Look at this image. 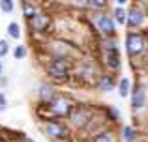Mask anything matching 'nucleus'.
I'll return each instance as SVG.
<instances>
[{
  "label": "nucleus",
  "instance_id": "obj_1",
  "mask_svg": "<svg viewBox=\"0 0 148 142\" xmlns=\"http://www.w3.org/2000/svg\"><path fill=\"white\" fill-rule=\"evenodd\" d=\"M45 75L51 80V84H66L71 79V71H73V60L69 58H51L45 62Z\"/></svg>",
  "mask_w": 148,
  "mask_h": 142
},
{
  "label": "nucleus",
  "instance_id": "obj_2",
  "mask_svg": "<svg viewBox=\"0 0 148 142\" xmlns=\"http://www.w3.org/2000/svg\"><path fill=\"white\" fill-rule=\"evenodd\" d=\"M40 105H41L43 120H47V118H60V120H64V118L69 114L73 103L69 101L66 95H62V94H58V92H56V94H54L47 103H40Z\"/></svg>",
  "mask_w": 148,
  "mask_h": 142
},
{
  "label": "nucleus",
  "instance_id": "obj_3",
  "mask_svg": "<svg viewBox=\"0 0 148 142\" xmlns=\"http://www.w3.org/2000/svg\"><path fill=\"white\" fill-rule=\"evenodd\" d=\"M66 120L69 122L68 127L84 129L92 120H94V114H92V110L88 109V107H84V105H73L71 110H69V114L66 116Z\"/></svg>",
  "mask_w": 148,
  "mask_h": 142
},
{
  "label": "nucleus",
  "instance_id": "obj_4",
  "mask_svg": "<svg viewBox=\"0 0 148 142\" xmlns=\"http://www.w3.org/2000/svg\"><path fill=\"white\" fill-rule=\"evenodd\" d=\"M71 77H75L77 82L84 84V86H94L96 77H98V71H96V66L88 60H83L79 64H73V71Z\"/></svg>",
  "mask_w": 148,
  "mask_h": 142
},
{
  "label": "nucleus",
  "instance_id": "obj_5",
  "mask_svg": "<svg viewBox=\"0 0 148 142\" xmlns=\"http://www.w3.org/2000/svg\"><path fill=\"white\" fill-rule=\"evenodd\" d=\"M41 129H43V133L49 139H54V140H66L69 137V127L60 118H47V120H43Z\"/></svg>",
  "mask_w": 148,
  "mask_h": 142
},
{
  "label": "nucleus",
  "instance_id": "obj_6",
  "mask_svg": "<svg viewBox=\"0 0 148 142\" xmlns=\"http://www.w3.org/2000/svg\"><path fill=\"white\" fill-rule=\"evenodd\" d=\"M124 43H126V51L131 58L143 54L146 51V37L141 32H137V30H130L126 34V41Z\"/></svg>",
  "mask_w": 148,
  "mask_h": 142
},
{
  "label": "nucleus",
  "instance_id": "obj_7",
  "mask_svg": "<svg viewBox=\"0 0 148 142\" xmlns=\"http://www.w3.org/2000/svg\"><path fill=\"white\" fill-rule=\"evenodd\" d=\"M47 51H49V56H54V58H69L73 60V54H75V45L69 43L66 39H53L49 41L47 45Z\"/></svg>",
  "mask_w": 148,
  "mask_h": 142
},
{
  "label": "nucleus",
  "instance_id": "obj_8",
  "mask_svg": "<svg viewBox=\"0 0 148 142\" xmlns=\"http://www.w3.org/2000/svg\"><path fill=\"white\" fill-rule=\"evenodd\" d=\"M94 26L103 37L116 36V22L112 21V17L109 13H103V11L96 13L94 15Z\"/></svg>",
  "mask_w": 148,
  "mask_h": 142
},
{
  "label": "nucleus",
  "instance_id": "obj_9",
  "mask_svg": "<svg viewBox=\"0 0 148 142\" xmlns=\"http://www.w3.org/2000/svg\"><path fill=\"white\" fill-rule=\"evenodd\" d=\"M130 105L133 110H141L146 107L148 103V94H146V88L143 84H133L131 86V92H130Z\"/></svg>",
  "mask_w": 148,
  "mask_h": 142
},
{
  "label": "nucleus",
  "instance_id": "obj_10",
  "mask_svg": "<svg viewBox=\"0 0 148 142\" xmlns=\"http://www.w3.org/2000/svg\"><path fill=\"white\" fill-rule=\"evenodd\" d=\"M26 22H28V28L32 32H38V34H45L51 28V17L47 13H43V11H40L34 17H30Z\"/></svg>",
  "mask_w": 148,
  "mask_h": 142
},
{
  "label": "nucleus",
  "instance_id": "obj_11",
  "mask_svg": "<svg viewBox=\"0 0 148 142\" xmlns=\"http://www.w3.org/2000/svg\"><path fill=\"white\" fill-rule=\"evenodd\" d=\"M103 66L109 71H118L122 66V56H120V49H107L103 51Z\"/></svg>",
  "mask_w": 148,
  "mask_h": 142
},
{
  "label": "nucleus",
  "instance_id": "obj_12",
  "mask_svg": "<svg viewBox=\"0 0 148 142\" xmlns=\"http://www.w3.org/2000/svg\"><path fill=\"white\" fill-rule=\"evenodd\" d=\"M94 86L98 88L99 92H103V94H111L112 90H116V79L111 73H98Z\"/></svg>",
  "mask_w": 148,
  "mask_h": 142
},
{
  "label": "nucleus",
  "instance_id": "obj_13",
  "mask_svg": "<svg viewBox=\"0 0 148 142\" xmlns=\"http://www.w3.org/2000/svg\"><path fill=\"white\" fill-rule=\"evenodd\" d=\"M145 19H146L145 11H143L139 6H133V7H130V10H127L126 24L130 26V28H139V26H141L143 22H145Z\"/></svg>",
  "mask_w": 148,
  "mask_h": 142
},
{
  "label": "nucleus",
  "instance_id": "obj_14",
  "mask_svg": "<svg viewBox=\"0 0 148 142\" xmlns=\"http://www.w3.org/2000/svg\"><path fill=\"white\" fill-rule=\"evenodd\" d=\"M54 94H56V90H54V84H51V82H41L38 86V99H40V103H47Z\"/></svg>",
  "mask_w": 148,
  "mask_h": 142
},
{
  "label": "nucleus",
  "instance_id": "obj_15",
  "mask_svg": "<svg viewBox=\"0 0 148 142\" xmlns=\"http://www.w3.org/2000/svg\"><path fill=\"white\" fill-rule=\"evenodd\" d=\"M116 90H118V95L122 99L130 97V92H131V80L127 77H120V80L116 82Z\"/></svg>",
  "mask_w": 148,
  "mask_h": 142
},
{
  "label": "nucleus",
  "instance_id": "obj_16",
  "mask_svg": "<svg viewBox=\"0 0 148 142\" xmlns=\"http://www.w3.org/2000/svg\"><path fill=\"white\" fill-rule=\"evenodd\" d=\"M111 17H112V21H114L118 26H124L126 24V19H127V10L124 6H116L114 10H112Z\"/></svg>",
  "mask_w": 148,
  "mask_h": 142
},
{
  "label": "nucleus",
  "instance_id": "obj_17",
  "mask_svg": "<svg viewBox=\"0 0 148 142\" xmlns=\"http://www.w3.org/2000/svg\"><path fill=\"white\" fill-rule=\"evenodd\" d=\"M6 32H8V36L13 37V39H21V36H23V32H21V24H19V22H15V21L8 22Z\"/></svg>",
  "mask_w": 148,
  "mask_h": 142
},
{
  "label": "nucleus",
  "instance_id": "obj_18",
  "mask_svg": "<svg viewBox=\"0 0 148 142\" xmlns=\"http://www.w3.org/2000/svg\"><path fill=\"white\" fill-rule=\"evenodd\" d=\"M122 139H124V142H137V139H139L137 129H133L131 125L122 127Z\"/></svg>",
  "mask_w": 148,
  "mask_h": 142
},
{
  "label": "nucleus",
  "instance_id": "obj_19",
  "mask_svg": "<svg viewBox=\"0 0 148 142\" xmlns=\"http://www.w3.org/2000/svg\"><path fill=\"white\" fill-rule=\"evenodd\" d=\"M36 13H40V7L36 6V4H32V2H25L23 4V17L28 21L30 17H34Z\"/></svg>",
  "mask_w": 148,
  "mask_h": 142
},
{
  "label": "nucleus",
  "instance_id": "obj_20",
  "mask_svg": "<svg viewBox=\"0 0 148 142\" xmlns=\"http://www.w3.org/2000/svg\"><path fill=\"white\" fill-rule=\"evenodd\" d=\"M101 49H103V51H107V49H118V37H116V36L103 37V41H101Z\"/></svg>",
  "mask_w": 148,
  "mask_h": 142
},
{
  "label": "nucleus",
  "instance_id": "obj_21",
  "mask_svg": "<svg viewBox=\"0 0 148 142\" xmlns=\"http://www.w3.org/2000/svg\"><path fill=\"white\" fill-rule=\"evenodd\" d=\"M13 10H15L13 0H0V11H2V13L10 15V13H13Z\"/></svg>",
  "mask_w": 148,
  "mask_h": 142
},
{
  "label": "nucleus",
  "instance_id": "obj_22",
  "mask_svg": "<svg viewBox=\"0 0 148 142\" xmlns=\"http://www.w3.org/2000/svg\"><path fill=\"white\" fill-rule=\"evenodd\" d=\"M92 142H114V140H112V133L111 131H101L98 135H94Z\"/></svg>",
  "mask_w": 148,
  "mask_h": 142
},
{
  "label": "nucleus",
  "instance_id": "obj_23",
  "mask_svg": "<svg viewBox=\"0 0 148 142\" xmlns=\"http://www.w3.org/2000/svg\"><path fill=\"white\" fill-rule=\"evenodd\" d=\"M26 54H28V49H26L25 45H17V47L13 49V58H15V60L26 58Z\"/></svg>",
  "mask_w": 148,
  "mask_h": 142
},
{
  "label": "nucleus",
  "instance_id": "obj_24",
  "mask_svg": "<svg viewBox=\"0 0 148 142\" xmlns=\"http://www.w3.org/2000/svg\"><path fill=\"white\" fill-rule=\"evenodd\" d=\"M105 118L111 120V122L120 120V110H116L114 107H107V109H105Z\"/></svg>",
  "mask_w": 148,
  "mask_h": 142
},
{
  "label": "nucleus",
  "instance_id": "obj_25",
  "mask_svg": "<svg viewBox=\"0 0 148 142\" xmlns=\"http://www.w3.org/2000/svg\"><path fill=\"white\" fill-rule=\"evenodd\" d=\"M8 54H10V43H8V39H0V60Z\"/></svg>",
  "mask_w": 148,
  "mask_h": 142
},
{
  "label": "nucleus",
  "instance_id": "obj_26",
  "mask_svg": "<svg viewBox=\"0 0 148 142\" xmlns=\"http://www.w3.org/2000/svg\"><path fill=\"white\" fill-rule=\"evenodd\" d=\"M107 2L109 0H88L90 7H94V10H105V7H107Z\"/></svg>",
  "mask_w": 148,
  "mask_h": 142
},
{
  "label": "nucleus",
  "instance_id": "obj_27",
  "mask_svg": "<svg viewBox=\"0 0 148 142\" xmlns=\"http://www.w3.org/2000/svg\"><path fill=\"white\" fill-rule=\"evenodd\" d=\"M8 107H10V103H8V97L4 92H0V112H4V110H8Z\"/></svg>",
  "mask_w": 148,
  "mask_h": 142
},
{
  "label": "nucleus",
  "instance_id": "obj_28",
  "mask_svg": "<svg viewBox=\"0 0 148 142\" xmlns=\"http://www.w3.org/2000/svg\"><path fill=\"white\" fill-rule=\"evenodd\" d=\"M75 4H79V6H83V7H88L90 4H88V0H73Z\"/></svg>",
  "mask_w": 148,
  "mask_h": 142
},
{
  "label": "nucleus",
  "instance_id": "obj_29",
  "mask_svg": "<svg viewBox=\"0 0 148 142\" xmlns=\"http://www.w3.org/2000/svg\"><path fill=\"white\" fill-rule=\"evenodd\" d=\"M114 2H116V6H126L127 0H114Z\"/></svg>",
  "mask_w": 148,
  "mask_h": 142
},
{
  "label": "nucleus",
  "instance_id": "obj_30",
  "mask_svg": "<svg viewBox=\"0 0 148 142\" xmlns=\"http://www.w3.org/2000/svg\"><path fill=\"white\" fill-rule=\"evenodd\" d=\"M4 75V64H2V60H0V77Z\"/></svg>",
  "mask_w": 148,
  "mask_h": 142
},
{
  "label": "nucleus",
  "instance_id": "obj_31",
  "mask_svg": "<svg viewBox=\"0 0 148 142\" xmlns=\"http://www.w3.org/2000/svg\"><path fill=\"white\" fill-rule=\"evenodd\" d=\"M137 2H143V4H148V0H137Z\"/></svg>",
  "mask_w": 148,
  "mask_h": 142
}]
</instances>
